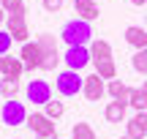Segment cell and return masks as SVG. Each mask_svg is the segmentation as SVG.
Returning a JSON list of instances; mask_svg holds the SVG:
<instances>
[{
    "label": "cell",
    "instance_id": "1",
    "mask_svg": "<svg viewBox=\"0 0 147 139\" xmlns=\"http://www.w3.org/2000/svg\"><path fill=\"white\" fill-rule=\"evenodd\" d=\"M60 38H63L68 47H87V44L93 41V27H90V22H84V19H71V22L63 25Z\"/></svg>",
    "mask_w": 147,
    "mask_h": 139
},
{
    "label": "cell",
    "instance_id": "2",
    "mask_svg": "<svg viewBox=\"0 0 147 139\" xmlns=\"http://www.w3.org/2000/svg\"><path fill=\"white\" fill-rule=\"evenodd\" d=\"M55 87H57L60 96L71 98V96H76V93H82V87H84V76H79V71L65 68V71H60V74H57Z\"/></svg>",
    "mask_w": 147,
    "mask_h": 139
},
{
    "label": "cell",
    "instance_id": "3",
    "mask_svg": "<svg viewBox=\"0 0 147 139\" xmlns=\"http://www.w3.org/2000/svg\"><path fill=\"white\" fill-rule=\"evenodd\" d=\"M0 117H3L5 126H25L27 123V109L22 101H16V98H8V101H3V109H0Z\"/></svg>",
    "mask_w": 147,
    "mask_h": 139
},
{
    "label": "cell",
    "instance_id": "4",
    "mask_svg": "<svg viewBox=\"0 0 147 139\" xmlns=\"http://www.w3.org/2000/svg\"><path fill=\"white\" fill-rule=\"evenodd\" d=\"M5 25H8V33H11L14 41L27 44V38H30V30H27V8L16 11V14H8L5 16Z\"/></svg>",
    "mask_w": 147,
    "mask_h": 139
},
{
    "label": "cell",
    "instance_id": "5",
    "mask_svg": "<svg viewBox=\"0 0 147 139\" xmlns=\"http://www.w3.org/2000/svg\"><path fill=\"white\" fill-rule=\"evenodd\" d=\"M25 96H27V101L44 107L47 101H52V87H49V82H44V79H30V85L25 87Z\"/></svg>",
    "mask_w": 147,
    "mask_h": 139
},
{
    "label": "cell",
    "instance_id": "6",
    "mask_svg": "<svg viewBox=\"0 0 147 139\" xmlns=\"http://www.w3.org/2000/svg\"><path fill=\"white\" fill-rule=\"evenodd\" d=\"M41 57H44V52H41V47H38V41H27V44H22V52H19V60L25 63V71H36V68H41Z\"/></svg>",
    "mask_w": 147,
    "mask_h": 139
},
{
    "label": "cell",
    "instance_id": "7",
    "mask_svg": "<svg viewBox=\"0 0 147 139\" xmlns=\"http://www.w3.org/2000/svg\"><path fill=\"white\" fill-rule=\"evenodd\" d=\"M63 60H65V65H68L71 71H82L87 63H93V60H90V47H68L65 55H63Z\"/></svg>",
    "mask_w": 147,
    "mask_h": 139
},
{
    "label": "cell",
    "instance_id": "8",
    "mask_svg": "<svg viewBox=\"0 0 147 139\" xmlns=\"http://www.w3.org/2000/svg\"><path fill=\"white\" fill-rule=\"evenodd\" d=\"M25 126H27L36 136H55V120H49L47 115H41V112L27 115V123H25Z\"/></svg>",
    "mask_w": 147,
    "mask_h": 139
},
{
    "label": "cell",
    "instance_id": "9",
    "mask_svg": "<svg viewBox=\"0 0 147 139\" xmlns=\"http://www.w3.org/2000/svg\"><path fill=\"white\" fill-rule=\"evenodd\" d=\"M22 74H25V63L19 57H11V55L0 57V76L3 79H19Z\"/></svg>",
    "mask_w": 147,
    "mask_h": 139
},
{
    "label": "cell",
    "instance_id": "10",
    "mask_svg": "<svg viewBox=\"0 0 147 139\" xmlns=\"http://www.w3.org/2000/svg\"><path fill=\"white\" fill-rule=\"evenodd\" d=\"M82 93H84V98H87V101H98V98H104L106 85H104V79H101L98 74H90V76H84Z\"/></svg>",
    "mask_w": 147,
    "mask_h": 139
},
{
    "label": "cell",
    "instance_id": "11",
    "mask_svg": "<svg viewBox=\"0 0 147 139\" xmlns=\"http://www.w3.org/2000/svg\"><path fill=\"white\" fill-rule=\"evenodd\" d=\"M125 136H131V139H144L147 136V112H136L125 123Z\"/></svg>",
    "mask_w": 147,
    "mask_h": 139
},
{
    "label": "cell",
    "instance_id": "12",
    "mask_svg": "<svg viewBox=\"0 0 147 139\" xmlns=\"http://www.w3.org/2000/svg\"><path fill=\"white\" fill-rule=\"evenodd\" d=\"M74 8H76V19H84V22H95L101 14L95 0H74Z\"/></svg>",
    "mask_w": 147,
    "mask_h": 139
},
{
    "label": "cell",
    "instance_id": "13",
    "mask_svg": "<svg viewBox=\"0 0 147 139\" xmlns=\"http://www.w3.org/2000/svg\"><path fill=\"white\" fill-rule=\"evenodd\" d=\"M90 60H93L95 65H98V63H106V60H112V44L104 41V38L90 41Z\"/></svg>",
    "mask_w": 147,
    "mask_h": 139
},
{
    "label": "cell",
    "instance_id": "14",
    "mask_svg": "<svg viewBox=\"0 0 147 139\" xmlns=\"http://www.w3.org/2000/svg\"><path fill=\"white\" fill-rule=\"evenodd\" d=\"M125 41L131 44L134 49H144L147 47V27H139V25H131V27H125Z\"/></svg>",
    "mask_w": 147,
    "mask_h": 139
},
{
    "label": "cell",
    "instance_id": "15",
    "mask_svg": "<svg viewBox=\"0 0 147 139\" xmlns=\"http://www.w3.org/2000/svg\"><path fill=\"white\" fill-rule=\"evenodd\" d=\"M125 107H128L125 101H109L106 109H104L106 123H123V120H125Z\"/></svg>",
    "mask_w": 147,
    "mask_h": 139
},
{
    "label": "cell",
    "instance_id": "16",
    "mask_svg": "<svg viewBox=\"0 0 147 139\" xmlns=\"http://www.w3.org/2000/svg\"><path fill=\"white\" fill-rule=\"evenodd\" d=\"M106 93L112 96V101H125L128 104V93H131V87H128L123 79H112L109 85H106Z\"/></svg>",
    "mask_w": 147,
    "mask_h": 139
},
{
    "label": "cell",
    "instance_id": "17",
    "mask_svg": "<svg viewBox=\"0 0 147 139\" xmlns=\"http://www.w3.org/2000/svg\"><path fill=\"white\" fill-rule=\"evenodd\" d=\"M128 104H131L136 112H144V109H147V96L142 93V87H131V93H128Z\"/></svg>",
    "mask_w": 147,
    "mask_h": 139
},
{
    "label": "cell",
    "instance_id": "18",
    "mask_svg": "<svg viewBox=\"0 0 147 139\" xmlns=\"http://www.w3.org/2000/svg\"><path fill=\"white\" fill-rule=\"evenodd\" d=\"M95 74L101 76V79H117V65H115V60H106V63H98L95 65Z\"/></svg>",
    "mask_w": 147,
    "mask_h": 139
},
{
    "label": "cell",
    "instance_id": "19",
    "mask_svg": "<svg viewBox=\"0 0 147 139\" xmlns=\"http://www.w3.org/2000/svg\"><path fill=\"white\" fill-rule=\"evenodd\" d=\"M71 139H98V136H95V131H93L90 123H76L71 128Z\"/></svg>",
    "mask_w": 147,
    "mask_h": 139
},
{
    "label": "cell",
    "instance_id": "20",
    "mask_svg": "<svg viewBox=\"0 0 147 139\" xmlns=\"http://www.w3.org/2000/svg\"><path fill=\"white\" fill-rule=\"evenodd\" d=\"M19 93V79H0V96L8 101V98H16Z\"/></svg>",
    "mask_w": 147,
    "mask_h": 139
},
{
    "label": "cell",
    "instance_id": "21",
    "mask_svg": "<svg viewBox=\"0 0 147 139\" xmlns=\"http://www.w3.org/2000/svg\"><path fill=\"white\" fill-rule=\"evenodd\" d=\"M63 112H65V107H63V101H47L44 104V115H47L49 120H57V117H63Z\"/></svg>",
    "mask_w": 147,
    "mask_h": 139
},
{
    "label": "cell",
    "instance_id": "22",
    "mask_svg": "<svg viewBox=\"0 0 147 139\" xmlns=\"http://www.w3.org/2000/svg\"><path fill=\"white\" fill-rule=\"evenodd\" d=\"M36 41H38V47H41L44 55H47V52H57V38H55L52 33H41Z\"/></svg>",
    "mask_w": 147,
    "mask_h": 139
},
{
    "label": "cell",
    "instance_id": "23",
    "mask_svg": "<svg viewBox=\"0 0 147 139\" xmlns=\"http://www.w3.org/2000/svg\"><path fill=\"white\" fill-rule=\"evenodd\" d=\"M131 65H134V71H139V74H147V47L139 49V52H134Z\"/></svg>",
    "mask_w": 147,
    "mask_h": 139
},
{
    "label": "cell",
    "instance_id": "24",
    "mask_svg": "<svg viewBox=\"0 0 147 139\" xmlns=\"http://www.w3.org/2000/svg\"><path fill=\"white\" fill-rule=\"evenodd\" d=\"M60 60H63V57H60V52H47V55L41 57V68H44V71H55Z\"/></svg>",
    "mask_w": 147,
    "mask_h": 139
},
{
    "label": "cell",
    "instance_id": "25",
    "mask_svg": "<svg viewBox=\"0 0 147 139\" xmlns=\"http://www.w3.org/2000/svg\"><path fill=\"white\" fill-rule=\"evenodd\" d=\"M0 5H3V11H5V14L25 11V3H22V0H0Z\"/></svg>",
    "mask_w": 147,
    "mask_h": 139
},
{
    "label": "cell",
    "instance_id": "26",
    "mask_svg": "<svg viewBox=\"0 0 147 139\" xmlns=\"http://www.w3.org/2000/svg\"><path fill=\"white\" fill-rule=\"evenodd\" d=\"M11 44H14V38H11V33H8V30H0V57L11 52Z\"/></svg>",
    "mask_w": 147,
    "mask_h": 139
},
{
    "label": "cell",
    "instance_id": "27",
    "mask_svg": "<svg viewBox=\"0 0 147 139\" xmlns=\"http://www.w3.org/2000/svg\"><path fill=\"white\" fill-rule=\"evenodd\" d=\"M44 8L49 11V14H55V11H60V5H63V0H41Z\"/></svg>",
    "mask_w": 147,
    "mask_h": 139
},
{
    "label": "cell",
    "instance_id": "28",
    "mask_svg": "<svg viewBox=\"0 0 147 139\" xmlns=\"http://www.w3.org/2000/svg\"><path fill=\"white\" fill-rule=\"evenodd\" d=\"M5 22V11H3V5H0V25Z\"/></svg>",
    "mask_w": 147,
    "mask_h": 139
},
{
    "label": "cell",
    "instance_id": "29",
    "mask_svg": "<svg viewBox=\"0 0 147 139\" xmlns=\"http://www.w3.org/2000/svg\"><path fill=\"white\" fill-rule=\"evenodd\" d=\"M131 3H134V5H144L147 0H131Z\"/></svg>",
    "mask_w": 147,
    "mask_h": 139
},
{
    "label": "cell",
    "instance_id": "30",
    "mask_svg": "<svg viewBox=\"0 0 147 139\" xmlns=\"http://www.w3.org/2000/svg\"><path fill=\"white\" fill-rule=\"evenodd\" d=\"M142 93H144V96H147V79L142 82Z\"/></svg>",
    "mask_w": 147,
    "mask_h": 139
},
{
    "label": "cell",
    "instance_id": "31",
    "mask_svg": "<svg viewBox=\"0 0 147 139\" xmlns=\"http://www.w3.org/2000/svg\"><path fill=\"white\" fill-rule=\"evenodd\" d=\"M120 139H131V136H120Z\"/></svg>",
    "mask_w": 147,
    "mask_h": 139
},
{
    "label": "cell",
    "instance_id": "32",
    "mask_svg": "<svg viewBox=\"0 0 147 139\" xmlns=\"http://www.w3.org/2000/svg\"><path fill=\"white\" fill-rule=\"evenodd\" d=\"M0 79H3V76H0Z\"/></svg>",
    "mask_w": 147,
    "mask_h": 139
}]
</instances>
